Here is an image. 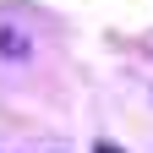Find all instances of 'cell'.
I'll return each instance as SVG.
<instances>
[{"label": "cell", "instance_id": "obj_2", "mask_svg": "<svg viewBox=\"0 0 153 153\" xmlns=\"http://www.w3.org/2000/svg\"><path fill=\"white\" fill-rule=\"evenodd\" d=\"M93 153H120V148H115V142H99V148H93Z\"/></svg>", "mask_w": 153, "mask_h": 153}, {"label": "cell", "instance_id": "obj_1", "mask_svg": "<svg viewBox=\"0 0 153 153\" xmlns=\"http://www.w3.org/2000/svg\"><path fill=\"white\" fill-rule=\"evenodd\" d=\"M0 55H11V60H22V55H27L22 33H6V27H0Z\"/></svg>", "mask_w": 153, "mask_h": 153}]
</instances>
